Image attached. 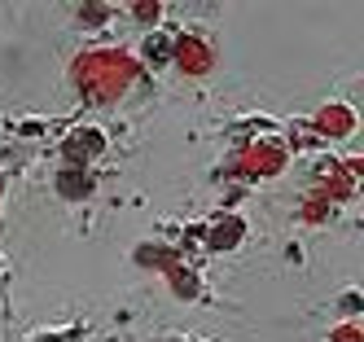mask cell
Listing matches in <instances>:
<instances>
[{"label": "cell", "mask_w": 364, "mask_h": 342, "mask_svg": "<svg viewBox=\"0 0 364 342\" xmlns=\"http://www.w3.org/2000/svg\"><path fill=\"white\" fill-rule=\"evenodd\" d=\"M106 79V92H114V88H123L127 79H132V66L127 62H119V58H106V53H97V58H88V62H80V79Z\"/></svg>", "instance_id": "obj_1"}]
</instances>
